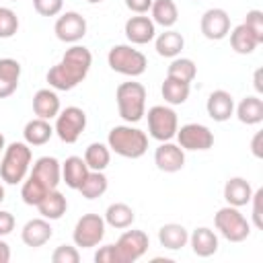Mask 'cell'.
<instances>
[{"instance_id":"7402d4cb","label":"cell","mask_w":263,"mask_h":263,"mask_svg":"<svg viewBox=\"0 0 263 263\" xmlns=\"http://www.w3.org/2000/svg\"><path fill=\"white\" fill-rule=\"evenodd\" d=\"M88 175V166L82 156H68L62 162V181L70 189H78Z\"/></svg>"},{"instance_id":"f1b7e54d","label":"cell","mask_w":263,"mask_h":263,"mask_svg":"<svg viewBox=\"0 0 263 263\" xmlns=\"http://www.w3.org/2000/svg\"><path fill=\"white\" fill-rule=\"evenodd\" d=\"M150 14L154 25H160L164 29H171L179 21V10L173 0H154L150 6Z\"/></svg>"},{"instance_id":"9a60e30c","label":"cell","mask_w":263,"mask_h":263,"mask_svg":"<svg viewBox=\"0 0 263 263\" xmlns=\"http://www.w3.org/2000/svg\"><path fill=\"white\" fill-rule=\"evenodd\" d=\"M154 164L164 173H177L185 166V150L179 144L160 142V146L154 152Z\"/></svg>"},{"instance_id":"f35d334b","label":"cell","mask_w":263,"mask_h":263,"mask_svg":"<svg viewBox=\"0 0 263 263\" xmlns=\"http://www.w3.org/2000/svg\"><path fill=\"white\" fill-rule=\"evenodd\" d=\"M0 78L18 84V78H21V64H18L16 60H12V58H2V60H0Z\"/></svg>"},{"instance_id":"f5cc1de1","label":"cell","mask_w":263,"mask_h":263,"mask_svg":"<svg viewBox=\"0 0 263 263\" xmlns=\"http://www.w3.org/2000/svg\"><path fill=\"white\" fill-rule=\"evenodd\" d=\"M12 2H14V0H12Z\"/></svg>"},{"instance_id":"7a4b0ae2","label":"cell","mask_w":263,"mask_h":263,"mask_svg":"<svg viewBox=\"0 0 263 263\" xmlns=\"http://www.w3.org/2000/svg\"><path fill=\"white\" fill-rule=\"evenodd\" d=\"M107 146L111 152L123 158H140L148 150V136L129 125H115L107 136Z\"/></svg>"},{"instance_id":"2e32d148","label":"cell","mask_w":263,"mask_h":263,"mask_svg":"<svg viewBox=\"0 0 263 263\" xmlns=\"http://www.w3.org/2000/svg\"><path fill=\"white\" fill-rule=\"evenodd\" d=\"M31 175L37 177L47 189H58L62 183V164L55 156H41L35 160Z\"/></svg>"},{"instance_id":"52a82bcc","label":"cell","mask_w":263,"mask_h":263,"mask_svg":"<svg viewBox=\"0 0 263 263\" xmlns=\"http://www.w3.org/2000/svg\"><path fill=\"white\" fill-rule=\"evenodd\" d=\"M84 127H86V113L80 107L72 105L66 109H60V113L55 115L53 134H58V138L64 144H74V142H78Z\"/></svg>"},{"instance_id":"8d00e7d4","label":"cell","mask_w":263,"mask_h":263,"mask_svg":"<svg viewBox=\"0 0 263 263\" xmlns=\"http://www.w3.org/2000/svg\"><path fill=\"white\" fill-rule=\"evenodd\" d=\"M245 27L255 35V39L259 43H263V12L253 8L247 12V18H245Z\"/></svg>"},{"instance_id":"d590c367","label":"cell","mask_w":263,"mask_h":263,"mask_svg":"<svg viewBox=\"0 0 263 263\" xmlns=\"http://www.w3.org/2000/svg\"><path fill=\"white\" fill-rule=\"evenodd\" d=\"M18 31V16L12 8L0 6V39H10Z\"/></svg>"},{"instance_id":"83f0119b","label":"cell","mask_w":263,"mask_h":263,"mask_svg":"<svg viewBox=\"0 0 263 263\" xmlns=\"http://www.w3.org/2000/svg\"><path fill=\"white\" fill-rule=\"evenodd\" d=\"M236 117L240 123L257 125L263 121V101L259 97H245L236 107Z\"/></svg>"},{"instance_id":"816d5d0a","label":"cell","mask_w":263,"mask_h":263,"mask_svg":"<svg viewBox=\"0 0 263 263\" xmlns=\"http://www.w3.org/2000/svg\"><path fill=\"white\" fill-rule=\"evenodd\" d=\"M86 2H90V4H97V2H103V0H86Z\"/></svg>"},{"instance_id":"603a6c76","label":"cell","mask_w":263,"mask_h":263,"mask_svg":"<svg viewBox=\"0 0 263 263\" xmlns=\"http://www.w3.org/2000/svg\"><path fill=\"white\" fill-rule=\"evenodd\" d=\"M158 240H160V247H164L168 251H179L189 242V232H187V228L183 224L171 222V224L160 226Z\"/></svg>"},{"instance_id":"cb8c5ba5","label":"cell","mask_w":263,"mask_h":263,"mask_svg":"<svg viewBox=\"0 0 263 263\" xmlns=\"http://www.w3.org/2000/svg\"><path fill=\"white\" fill-rule=\"evenodd\" d=\"M53 136V127L47 119H41V117H35L31 121L25 123V129H23V138L29 146H43L49 142V138Z\"/></svg>"},{"instance_id":"d6986e66","label":"cell","mask_w":263,"mask_h":263,"mask_svg":"<svg viewBox=\"0 0 263 263\" xmlns=\"http://www.w3.org/2000/svg\"><path fill=\"white\" fill-rule=\"evenodd\" d=\"M251 197H253V187L247 179L242 177H230L224 185V199L228 205H234V208H242L247 203H251Z\"/></svg>"},{"instance_id":"3957f363","label":"cell","mask_w":263,"mask_h":263,"mask_svg":"<svg viewBox=\"0 0 263 263\" xmlns=\"http://www.w3.org/2000/svg\"><path fill=\"white\" fill-rule=\"evenodd\" d=\"M33 152L27 142H12L4 148L2 160H0V177L8 185H16L25 181L29 166H31Z\"/></svg>"},{"instance_id":"4dcf8cb0","label":"cell","mask_w":263,"mask_h":263,"mask_svg":"<svg viewBox=\"0 0 263 263\" xmlns=\"http://www.w3.org/2000/svg\"><path fill=\"white\" fill-rule=\"evenodd\" d=\"M230 45H232V49L236 51V53H242V55H247V53H253L255 49H257V45H261L257 39H255V35L245 27V23H240V25H236L232 31H230Z\"/></svg>"},{"instance_id":"30bf717a","label":"cell","mask_w":263,"mask_h":263,"mask_svg":"<svg viewBox=\"0 0 263 263\" xmlns=\"http://www.w3.org/2000/svg\"><path fill=\"white\" fill-rule=\"evenodd\" d=\"M150 247V238L144 230H125L117 242V255H119V263H134L138 261Z\"/></svg>"},{"instance_id":"b9f144b4","label":"cell","mask_w":263,"mask_h":263,"mask_svg":"<svg viewBox=\"0 0 263 263\" xmlns=\"http://www.w3.org/2000/svg\"><path fill=\"white\" fill-rule=\"evenodd\" d=\"M261 199H263V189L253 191L251 203H253V224L257 228H263V218H261Z\"/></svg>"},{"instance_id":"6da1fadb","label":"cell","mask_w":263,"mask_h":263,"mask_svg":"<svg viewBox=\"0 0 263 263\" xmlns=\"http://www.w3.org/2000/svg\"><path fill=\"white\" fill-rule=\"evenodd\" d=\"M90 66H92L90 49L84 45L72 43V47L64 51L62 60L49 68L45 78L53 90H72L86 78Z\"/></svg>"},{"instance_id":"f6af8a7d","label":"cell","mask_w":263,"mask_h":263,"mask_svg":"<svg viewBox=\"0 0 263 263\" xmlns=\"http://www.w3.org/2000/svg\"><path fill=\"white\" fill-rule=\"evenodd\" d=\"M16 86H18V84H14V82H8V80L0 78V99L10 97V95L16 90Z\"/></svg>"},{"instance_id":"7dc6e473","label":"cell","mask_w":263,"mask_h":263,"mask_svg":"<svg viewBox=\"0 0 263 263\" xmlns=\"http://www.w3.org/2000/svg\"><path fill=\"white\" fill-rule=\"evenodd\" d=\"M8 261H10V247L0 236V263H8Z\"/></svg>"},{"instance_id":"4fadbf2b","label":"cell","mask_w":263,"mask_h":263,"mask_svg":"<svg viewBox=\"0 0 263 263\" xmlns=\"http://www.w3.org/2000/svg\"><path fill=\"white\" fill-rule=\"evenodd\" d=\"M199 29L205 39L210 41H220L230 33V16L224 8H208L201 14Z\"/></svg>"},{"instance_id":"836d02e7","label":"cell","mask_w":263,"mask_h":263,"mask_svg":"<svg viewBox=\"0 0 263 263\" xmlns=\"http://www.w3.org/2000/svg\"><path fill=\"white\" fill-rule=\"evenodd\" d=\"M195 74H197V66L189 58H173V62L168 64V70H166L168 78H175V80H181L187 84L193 82Z\"/></svg>"},{"instance_id":"e575fe53","label":"cell","mask_w":263,"mask_h":263,"mask_svg":"<svg viewBox=\"0 0 263 263\" xmlns=\"http://www.w3.org/2000/svg\"><path fill=\"white\" fill-rule=\"evenodd\" d=\"M49 191H51V189H47L37 177L29 175V177H25V181H23L21 197H23V201H25L27 205H37Z\"/></svg>"},{"instance_id":"f907efd6","label":"cell","mask_w":263,"mask_h":263,"mask_svg":"<svg viewBox=\"0 0 263 263\" xmlns=\"http://www.w3.org/2000/svg\"><path fill=\"white\" fill-rule=\"evenodd\" d=\"M4 201V187H2V183H0V203Z\"/></svg>"},{"instance_id":"bcb514c9","label":"cell","mask_w":263,"mask_h":263,"mask_svg":"<svg viewBox=\"0 0 263 263\" xmlns=\"http://www.w3.org/2000/svg\"><path fill=\"white\" fill-rule=\"evenodd\" d=\"M261 138H263V134H261V132H257V134H255V138H253V142H251V150H253V154H255L257 158H261V156H263V152H261Z\"/></svg>"},{"instance_id":"d4e9b609","label":"cell","mask_w":263,"mask_h":263,"mask_svg":"<svg viewBox=\"0 0 263 263\" xmlns=\"http://www.w3.org/2000/svg\"><path fill=\"white\" fill-rule=\"evenodd\" d=\"M35 208L39 210L41 218H45V220H60L66 214V210H68V201H66V197L58 189H51Z\"/></svg>"},{"instance_id":"4316f807","label":"cell","mask_w":263,"mask_h":263,"mask_svg":"<svg viewBox=\"0 0 263 263\" xmlns=\"http://www.w3.org/2000/svg\"><path fill=\"white\" fill-rule=\"evenodd\" d=\"M185 45V39L179 31H173V29H166L164 33H160L156 39H154V47H156V53L162 55V58H177L181 53Z\"/></svg>"},{"instance_id":"e0dca14e","label":"cell","mask_w":263,"mask_h":263,"mask_svg":"<svg viewBox=\"0 0 263 263\" xmlns=\"http://www.w3.org/2000/svg\"><path fill=\"white\" fill-rule=\"evenodd\" d=\"M51 234H53V230H51V226H49V220H45V218H33V220H29V222L23 226V230H21L23 242H25L27 247H31V249L43 247V245L51 238Z\"/></svg>"},{"instance_id":"74e56055","label":"cell","mask_w":263,"mask_h":263,"mask_svg":"<svg viewBox=\"0 0 263 263\" xmlns=\"http://www.w3.org/2000/svg\"><path fill=\"white\" fill-rule=\"evenodd\" d=\"M51 261L53 263H78L80 261V253L72 245H60L51 253Z\"/></svg>"},{"instance_id":"ab89813d","label":"cell","mask_w":263,"mask_h":263,"mask_svg":"<svg viewBox=\"0 0 263 263\" xmlns=\"http://www.w3.org/2000/svg\"><path fill=\"white\" fill-rule=\"evenodd\" d=\"M33 8L41 16H58L64 8V0H33Z\"/></svg>"},{"instance_id":"5b68a950","label":"cell","mask_w":263,"mask_h":263,"mask_svg":"<svg viewBox=\"0 0 263 263\" xmlns=\"http://www.w3.org/2000/svg\"><path fill=\"white\" fill-rule=\"evenodd\" d=\"M107 64L113 72L123 74V76H140L146 72L148 60L140 49H134L132 45H113L107 53Z\"/></svg>"},{"instance_id":"ba28073f","label":"cell","mask_w":263,"mask_h":263,"mask_svg":"<svg viewBox=\"0 0 263 263\" xmlns=\"http://www.w3.org/2000/svg\"><path fill=\"white\" fill-rule=\"evenodd\" d=\"M179 129L177 113L166 105H154L148 109V132L158 142H168Z\"/></svg>"},{"instance_id":"484cf974","label":"cell","mask_w":263,"mask_h":263,"mask_svg":"<svg viewBox=\"0 0 263 263\" xmlns=\"http://www.w3.org/2000/svg\"><path fill=\"white\" fill-rule=\"evenodd\" d=\"M134 220H136L134 210L123 201H115L105 210V224H109L111 228L125 230L134 224Z\"/></svg>"},{"instance_id":"8992f818","label":"cell","mask_w":263,"mask_h":263,"mask_svg":"<svg viewBox=\"0 0 263 263\" xmlns=\"http://www.w3.org/2000/svg\"><path fill=\"white\" fill-rule=\"evenodd\" d=\"M216 230L230 242H242L251 234V222L234 205H224L214 216Z\"/></svg>"},{"instance_id":"681fc988","label":"cell","mask_w":263,"mask_h":263,"mask_svg":"<svg viewBox=\"0 0 263 263\" xmlns=\"http://www.w3.org/2000/svg\"><path fill=\"white\" fill-rule=\"evenodd\" d=\"M4 148H6V142H4V136H2V132H0V154L4 152Z\"/></svg>"},{"instance_id":"c3c4849f","label":"cell","mask_w":263,"mask_h":263,"mask_svg":"<svg viewBox=\"0 0 263 263\" xmlns=\"http://www.w3.org/2000/svg\"><path fill=\"white\" fill-rule=\"evenodd\" d=\"M255 88L257 92H263V84H261V70L255 72Z\"/></svg>"},{"instance_id":"60d3db41","label":"cell","mask_w":263,"mask_h":263,"mask_svg":"<svg viewBox=\"0 0 263 263\" xmlns=\"http://www.w3.org/2000/svg\"><path fill=\"white\" fill-rule=\"evenodd\" d=\"M95 261L97 263H119V255L115 245H105L95 253Z\"/></svg>"},{"instance_id":"8fae6325","label":"cell","mask_w":263,"mask_h":263,"mask_svg":"<svg viewBox=\"0 0 263 263\" xmlns=\"http://www.w3.org/2000/svg\"><path fill=\"white\" fill-rule=\"evenodd\" d=\"M183 150H210L214 146V134L203 123H185L175 134Z\"/></svg>"},{"instance_id":"ee69618b","label":"cell","mask_w":263,"mask_h":263,"mask_svg":"<svg viewBox=\"0 0 263 263\" xmlns=\"http://www.w3.org/2000/svg\"><path fill=\"white\" fill-rule=\"evenodd\" d=\"M154 0H125V6L136 14H146Z\"/></svg>"},{"instance_id":"ffe728a7","label":"cell","mask_w":263,"mask_h":263,"mask_svg":"<svg viewBox=\"0 0 263 263\" xmlns=\"http://www.w3.org/2000/svg\"><path fill=\"white\" fill-rule=\"evenodd\" d=\"M33 111L41 119H53L60 113V97L53 88H39L33 95Z\"/></svg>"},{"instance_id":"5bb4252c","label":"cell","mask_w":263,"mask_h":263,"mask_svg":"<svg viewBox=\"0 0 263 263\" xmlns=\"http://www.w3.org/2000/svg\"><path fill=\"white\" fill-rule=\"evenodd\" d=\"M123 33H125V37H127L129 43L144 45V43H150L156 37V25H154V21L150 16L136 14V16H129L125 21Z\"/></svg>"},{"instance_id":"d6a6232c","label":"cell","mask_w":263,"mask_h":263,"mask_svg":"<svg viewBox=\"0 0 263 263\" xmlns=\"http://www.w3.org/2000/svg\"><path fill=\"white\" fill-rule=\"evenodd\" d=\"M189 90L191 86L187 82H181V80H175V78H164L162 82V99L168 103V105H183L187 99H189Z\"/></svg>"},{"instance_id":"9c48e42d","label":"cell","mask_w":263,"mask_h":263,"mask_svg":"<svg viewBox=\"0 0 263 263\" xmlns=\"http://www.w3.org/2000/svg\"><path fill=\"white\" fill-rule=\"evenodd\" d=\"M105 236V218L99 214H84L82 218H78L72 238L76 247L82 249H92L97 247Z\"/></svg>"},{"instance_id":"f546056e","label":"cell","mask_w":263,"mask_h":263,"mask_svg":"<svg viewBox=\"0 0 263 263\" xmlns=\"http://www.w3.org/2000/svg\"><path fill=\"white\" fill-rule=\"evenodd\" d=\"M84 162L88 166V171H105L111 162V150L107 144L101 142H92L86 146L84 150Z\"/></svg>"},{"instance_id":"277c9868","label":"cell","mask_w":263,"mask_h":263,"mask_svg":"<svg viewBox=\"0 0 263 263\" xmlns=\"http://www.w3.org/2000/svg\"><path fill=\"white\" fill-rule=\"evenodd\" d=\"M119 117L127 123H138L146 115V88L140 82H121L115 90Z\"/></svg>"},{"instance_id":"7c38bea8","label":"cell","mask_w":263,"mask_h":263,"mask_svg":"<svg viewBox=\"0 0 263 263\" xmlns=\"http://www.w3.org/2000/svg\"><path fill=\"white\" fill-rule=\"evenodd\" d=\"M55 37L64 43H78L84 35H86V18L76 12V10H68L62 16H58L55 25H53Z\"/></svg>"},{"instance_id":"ac0fdd59","label":"cell","mask_w":263,"mask_h":263,"mask_svg":"<svg viewBox=\"0 0 263 263\" xmlns=\"http://www.w3.org/2000/svg\"><path fill=\"white\" fill-rule=\"evenodd\" d=\"M205 109H208V115L214 119V121H226L232 117L234 113V99L230 92L218 88L214 92H210L208 97V103H205Z\"/></svg>"},{"instance_id":"1f68e13d","label":"cell","mask_w":263,"mask_h":263,"mask_svg":"<svg viewBox=\"0 0 263 263\" xmlns=\"http://www.w3.org/2000/svg\"><path fill=\"white\" fill-rule=\"evenodd\" d=\"M107 187H109V181L103 171H88V175L82 181V185L78 187V191L86 199H97L107 191Z\"/></svg>"},{"instance_id":"44dd1931","label":"cell","mask_w":263,"mask_h":263,"mask_svg":"<svg viewBox=\"0 0 263 263\" xmlns=\"http://www.w3.org/2000/svg\"><path fill=\"white\" fill-rule=\"evenodd\" d=\"M189 242L191 249L197 257H212L218 251V236L212 228L208 226H199L189 234Z\"/></svg>"},{"instance_id":"7bdbcfd3","label":"cell","mask_w":263,"mask_h":263,"mask_svg":"<svg viewBox=\"0 0 263 263\" xmlns=\"http://www.w3.org/2000/svg\"><path fill=\"white\" fill-rule=\"evenodd\" d=\"M14 216L6 210H0V236H6L14 230Z\"/></svg>"}]
</instances>
